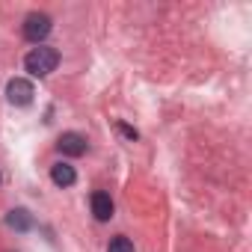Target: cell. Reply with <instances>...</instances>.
I'll use <instances>...</instances> for the list:
<instances>
[{"mask_svg": "<svg viewBox=\"0 0 252 252\" xmlns=\"http://www.w3.org/2000/svg\"><path fill=\"white\" fill-rule=\"evenodd\" d=\"M57 65H60V51L48 48V45H39L24 57V68L33 77H48L51 71H57Z\"/></svg>", "mask_w": 252, "mask_h": 252, "instance_id": "cell-1", "label": "cell"}, {"mask_svg": "<svg viewBox=\"0 0 252 252\" xmlns=\"http://www.w3.org/2000/svg\"><path fill=\"white\" fill-rule=\"evenodd\" d=\"M89 205H92V214H95V220H98V222H107V220L113 217V199H110V193L95 190V193H92V199H89Z\"/></svg>", "mask_w": 252, "mask_h": 252, "instance_id": "cell-5", "label": "cell"}, {"mask_svg": "<svg viewBox=\"0 0 252 252\" xmlns=\"http://www.w3.org/2000/svg\"><path fill=\"white\" fill-rule=\"evenodd\" d=\"M33 95H36V89H33V83L24 80V77H12V80L6 83V98H9V104H15V107L33 104Z\"/></svg>", "mask_w": 252, "mask_h": 252, "instance_id": "cell-2", "label": "cell"}, {"mask_svg": "<svg viewBox=\"0 0 252 252\" xmlns=\"http://www.w3.org/2000/svg\"><path fill=\"white\" fill-rule=\"evenodd\" d=\"M51 181H54L57 187H71V184L77 181V172H74L71 163H54V166H51Z\"/></svg>", "mask_w": 252, "mask_h": 252, "instance_id": "cell-6", "label": "cell"}, {"mask_svg": "<svg viewBox=\"0 0 252 252\" xmlns=\"http://www.w3.org/2000/svg\"><path fill=\"white\" fill-rule=\"evenodd\" d=\"M119 131H122V134H125V137H128V140H131V143H134V140H137V137H140V134H137V131H134V128H131V125H125V122H119Z\"/></svg>", "mask_w": 252, "mask_h": 252, "instance_id": "cell-9", "label": "cell"}, {"mask_svg": "<svg viewBox=\"0 0 252 252\" xmlns=\"http://www.w3.org/2000/svg\"><path fill=\"white\" fill-rule=\"evenodd\" d=\"M107 252H134V243H131L128 237H122V234H119V237H113V240H110Z\"/></svg>", "mask_w": 252, "mask_h": 252, "instance_id": "cell-8", "label": "cell"}, {"mask_svg": "<svg viewBox=\"0 0 252 252\" xmlns=\"http://www.w3.org/2000/svg\"><path fill=\"white\" fill-rule=\"evenodd\" d=\"M48 33H51V15H45V12H30V15L24 18V39L42 42Z\"/></svg>", "mask_w": 252, "mask_h": 252, "instance_id": "cell-3", "label": "cell"}, {"mask_svg": "<svg viewBox=\"0 0 252 252\" xmlns=\"http://www.w3.org/2000/svg\"><path fill=\"white\" fill-rule=\"evenodd\" d=\"M57 149H60L65 158H83V155L89 152V143H86L83 134L65 131V134H60V140H57Z\"/></svg>", "mask_w": 252, "mask_h": 252, "instance_id": "cell-4", "label": "cell"}, {"mask_svg": "<svg viewBox=\"0 0 252 252\" xmlns=\"http://www.w3.org/2000/svg\"><path fill=\"white\" fill-rule=\"evenodd\" d=\"M6 225L15 228V231H27V228H33V214H30L27 208H15V211H9V217H6Z\"/></svg>", "mask_w": 252, "mask_h": 252, "instance_id": "cell-7", "label": "cell"}]
</instances>
